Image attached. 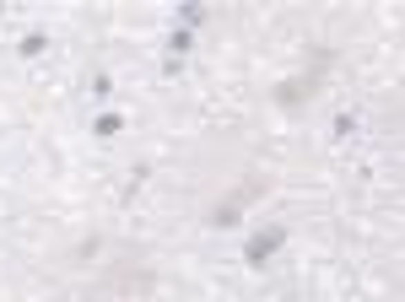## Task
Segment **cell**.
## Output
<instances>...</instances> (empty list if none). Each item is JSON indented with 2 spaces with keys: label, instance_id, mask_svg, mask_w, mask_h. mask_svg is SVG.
Here are the masks:
<instances>
[{
  "label": "cell",
  "instance_id": "6da1fadb",
  "mask_svg": "<svg viewBox=\"0 0 405 302\" xmlns=\"http://www.w3.org/2000/svg\"><path fill=\"white\" fill-rule=\"evenodd\" d=\"M281 243H286V227H281V221H270L265 232H254V238L244 243V265H254V270H259V265H265V259L276 254Z\"/></svg>",
  "mask_w": 405,
  "mask_h": 302
},
{
  "label": "cell",
  "instance_id": "7a4b0ae2",
  "mask_svg": "<svg viewBox=\"0 0 405 302\" xmlns=\"http://www.w3.org/2000/svg\"><path fill=\"white\" fill-rule=\"evenodd\" d=\"M43 49H49V38H43V32H28V38H22V49H17V54H43Z\"/></svg>",
  "mask_w": 405,
  "mask_h": 302
},
{
  "label": "cell",
  "instance_id": "3957f363",
  "mask_svg": "<svg viewBox=\"0 0 405 302\" xmlns=\"http://www.w3.org/2000/svg\"><path fill=\"white\" fill-rule=\"evenodd\" d=\"M119 124H125L119 114H103V119H97V135H119Z\"/></svg>",
  "mask_w": 405,
  "mask_h": 302
}]
</instances>
